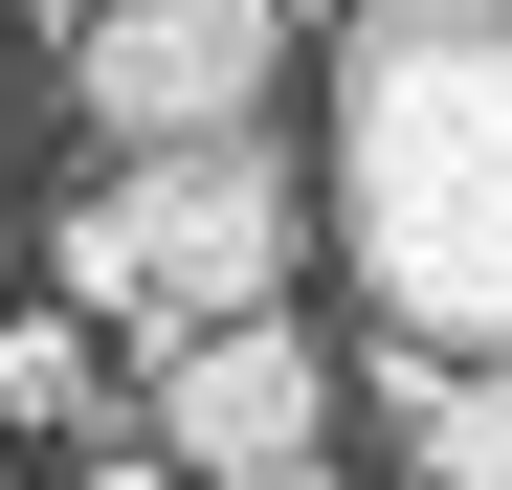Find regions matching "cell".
Returning a JSON list of instances; mask_svg holds the SVG:
<instances>
[{
  "instance_id": "cell-1",
  "label": "cell",
  "mask_w": 512,
  "mask_h": 490,
  "mask_svg": "<svg viewBox=\"0 0 512 490\" xmlns=\"http://www.w3.org/2000/svg\"><path fill=\"white\" fill-rule=\"evenodd\" d=\"M312 223L357 245V312L401 357H512V23L357 45L334 67Z\"/></svg>"
},
{
  "instance_id": "cell-2",
  "label": "cell",
  "mask_w": 512,
  "mask_h": 490,
  "mask_svg": "<svg viewBox=\"0 0 512 490\" xmlns=\"http://www.w3.org/2000/svg\"><path fill=\"white\" fill-rule=\"evenodd\" d=\"M45 245H67V290H90L134 357H179V335L290 312V268H312V179H290L268 134H201V156H112Z\"/></svg>"
},
{
  "instance_id": "cell-3",
  "label": "cell",
  "mask_w": 512,
  "mask_h": 490,
  "mask_svg": "<svg viewBox=\"0 0 512 490\" xmlns=\"http://www.w3.org/2000/svg\"><path fill=\"white\" fill-rule=\"evenodd\" d=\"M112 156H201V134H268V67H290V0H90L67 23Z\"/></svg>"
},
{
  "instance_id": "cell-4",
  "label": "cell",
  "mask_w": 512,
  "mask_h": 490,
  "mask_svg": "<svg viewBox=\"0 0 512 490\" xmlns=\"http://www.w3.org/2000/svg\"><path fill=\"white\" fill-rule=\"evenodd\" d=\"M134 401H156V468H312V446H334V357H312V312H245V335L134 357Z\"/></svg>"
},
{
  "instance_id": "cell-5",
  "label": "cell",
  "mask_w": 512,
  "mask_h": 490,
  "mask_svg": "<svg viewBox=\"0 0 512 490\" xmlns=\"http://www.w3.org/2000/svg\"><path fill=\"white\" fill-rule=\"evenodd\" d=\"M401 490H512V357H379Z\"/></svg>"
},
{
  "instance_id": "cell-6",
  "label": "cell",
  "mask_w": 512,
  "mask_h": 490,
  "mask_svg": "<svg viewBox=\"0 0 512 490\" xmlns=\"http://www.w3.org/2000/svg\"><path fill=\"white\" fill-rule=\"evenodd\" d=\"M112 401H134V357H90L67 312H23V335H0V424H112Z\"/></svg>"
},
{
  "instance_id": "cell-7",
  "label": "cell",
  "mask_w": 512,
  "mask_h": 490,
  "mask_svg": "<svg viewBox=\"0 0 512 490\" xmlns=\"http://www.w3.org/2000/svg\"><path fill=\"white\" fill-rule=\"evenodd\" d=\"M446 23H512V0H357V45H446Z\"/></svg>"
},
{
  "instance_id": "cell-8",
  "label": "cell",
  "mask_w": 512,
  "mask_h": 490,
  "mask_svg": "<svg viewBox=\"0 0 512 490\" xmlns=\"http://www.w3.org/2000/svg\"><path fill=\"white\" fill-rule=\"evenodd\" d=\"M179 490H334V468H179Z\"/></svg>"
},
{
  "instance_id": "cell-9",
  "label": "cell",
  "mask_w": 512,
  "mask_h": 490,
  "mask_svg": "<svg viewBox=\"0 0 512 490\" xmlns=\"http://www.w3.org/2000/svg\"><path fill=\"white\" fill-rule=\"evenodd\" d=\"M90 490H179V468H156V446H134V468H90Z\"/></svg>"
}]
</instances>
